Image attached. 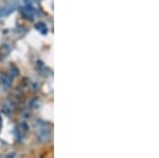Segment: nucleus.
<instances>
[{
    "mask_svg": "<svg viewBox=\"0 0 159 158\" xmlns=\"http://www.w3.org/2000/svg\"><path fill=\"white\" fill-rule=\"evenodd\" d=\"M37 135H38V138L42 140L43 142H46V141H48V140L50 139L51 133H50V131L46 126H42L39 129H38Z\"/></svg>",
    "mask_w": 159,
    "mask_h": 158,
    "instance_id": "f257e3e1",
    "label": "nucleus"
},
{
    "mask_svg": "<svg viewBox=\"0 0 159 158\" xmlns=\"http://www.w3.org/2000/svg\"><path fill=\"white\" fill-rule=\"evenodd\" d=\"M35 28L38 30V31H40L43 33V34H47L48 33V28L47 25H46V24H43V22H38V24L35 25Z\"/></svg>",
    "mask_w": 159,
    "mask_h": 158,
    "instance_id": "f03ea898",
    "label": "nucleus"
},
{
    "mask_svg": "<svg viewBox=\"0 0 159 158\" xmlns=\"http://www.w3.org/2000/svg\"><path fill=\"white\" fill-rule=\"evenodd\" d=\"M11 84H12V79L9 75H6L3 78V80H2V86H3V88L9 89L11 87Z\"/></svg>",
    "mask_w": 159,
    "mask_h": 158,
    "instance_id": "7ed1b4c3",
    "label": "nucleus"
},
{
    "mask_svg": "<svg viewBox=\"0 0 159 158\" xmlns=\"http://www.w3.org/2000/svg\"><path fill=\"white\" fill-rule=\"evenodd\" d=\"M14 7H0V16H4V15H7L10 14Z\"/></svg>",
    "mask_w": 159,
    "mask_h": 158,
    "instance_id": "20e7f679",
    "label": "nucleus"
}]
</instances>
